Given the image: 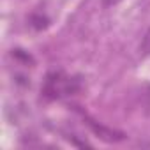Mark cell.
Wrapping results in <instances>:
<instances>
[{
	"label": "cell",
	"instance_id": "1",
	"mask_svg": "<svg viewBox=\"0 0 150 150\" xmlns=\"http://www.w3.org/2000/svg\"><path fill=\"white\" fill-rule=\"evenodd\" d=\"M81 90V81L78 78L65 76L64 72H51L42 87V94L48 99H60L65 96H74Z\"/></svg>",
	"mask_w": 150,
	"mask_h": 150
},
{
	"label": "cell",
	"instance_id": "2",
	"mask_svg": "<svg viewBox=\"0 0 150 150\" xmlns=\"http://www.w3.org/2000/svg\"><path fill=\"white\" fill-rule=\"evenodd\" d=\"M90 124V127H92V131L99 136V138H103L104 141H108V143H117V141H122L125 136L122 134V132H118V131H113V129H108V127H104V125H97V124H94V122H88Z\"/></svg>",
	"mask_w": 150,
	"mask_h": 150
},
{
	"label": "cell",
	"instance_id": "3",
	"mask_svg": "<svg viewBox=\"0 0 150 150\" xmlns=\"http://www.w3.org/2000/svg\"><path fill=\"white\" fill-rule=\"evenodd\" d=\"M30 25H32L34 28H37V30H42V28L48 27V18H44V16H41V14H32Z\"/></svg>",
	"mask_w": 150,
	"mask_h": 150
},
{
	"label": "cell",
	"instance_id": "4",
	"mask_svg": "<svg viewBox=\"0 0 150 150\" xmlns=\"http://www.w3.org/2000/svg\"><path fill=\"white\" fill-rule=\"evenodd\" d=\"M139 51H141V55H150V27L146 28V32H145V35H143V39H141V44H139Z\"/></svg>",
	"mask_w": 150,
	"mask_h": 150
},
{
	"label": "cell",
	"instance_id": "5",
	"mask_svg": "<svg viewBox=\"0 0 150 150\" xmlns=\"http://www.w3.org/2000/svg\"><path fill=\"white\" fill-rule=\"evenodd\" d=\"M120 2H122V0H103V6L104 7H113V6H117Z\"/></svg>",
	"mask_w": 150,
	"mask_h": 150
}]
</instances>
